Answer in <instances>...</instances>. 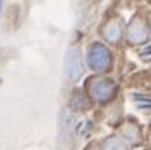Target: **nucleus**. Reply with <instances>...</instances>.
<instances>
[{
  "label": "nucleus",
  "instance_id": "nucleus-2",
  "mask_svg": "<svg viewBox=\"0 0 151 150\" xmlns=\"http://www.w3.org/2000/svg\"><path fill=\"white\" fill-rule=\"evenodd\" d=\"M67 69L70 78H77L81 74V60H79V52L77 50H70L69 57H67Z\"/></svg>",
  "mask_w": 151,
  "mask_h": 150
},
{
  "label": "nucleus",
  "instance_id": "nucleus-3",
  "mask_svg": "<svg viewBox=\"0 0 151 150\" xmlns=\"http://www.w3.org/2000/svg\"><path fill=\"white\" fill-rule=\"evenodd\" d=\"M106 54L103 52V48L96 47L91 50V59H89V64L93 69H101V67L106 66Z\"/></svg>",
  "mask_w": 151,
  "mask_h": 150
},
{
  "label": "nucleus",
  "instance_id": "nucleus-1",
  "mask_svg": "<svg viewBox=\"0 0 151 150\" xmlns=\"http://www.w3.org/2000/svg\"><path fill=\"white\" fill-rule=\"evenodd\" d=\"M112 88L113 86L110 81H98V83H94L91 86V95L94 98H98V100H106L110 97V90Z\"/></svg>",
  "mask_w": 151,
  "mask_h": 150
}]
</instances>
